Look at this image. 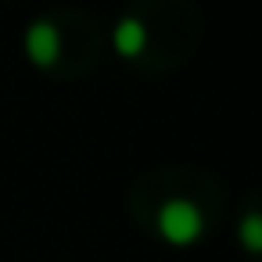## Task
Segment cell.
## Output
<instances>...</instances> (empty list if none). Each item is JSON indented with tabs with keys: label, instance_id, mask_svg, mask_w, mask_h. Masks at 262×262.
Here are the masks:
<instances>
[{
	"label": "cell",
	"instance_id": "obj_4",
	"mask_svg": "<svg viewBox=\"0 0 262 262\" xmlns=\"http://www.w3.org/2000/svg\"><path fill=\"white\" fill-rule=\"evenodd\" d=\"M241 237H244V248L248 251H258L262 248V219L251 212V215H244V223H241Z\"/></svg>",
	"mask_w": 262,
	"mask_h": 262
},
{
	"label": "cell",
	"instance_id": "obj_1",
	"mask_svg": "<svg viewBox=\"0 0 262 262\" xmlns=\"http://www.w3.org/2000/svg\"><path fill=\"white\" fill-rule=\"evenodd\" d=\"M158 230H162V237L172 241V244H190V241H198V233H201V215H198V208H194L190 201L172 198V201H165L162 212H158Z\"/></svg>",
	"mask_w": 262,
	"mask_h": 262
},
{
	"label": "cell",
	"instance_id": "obj_3",
	"mask_svg": "<svg viewBox=\"0 0 262 262\" xmlns=\"http://www.w3.org/2000/svg\"><path fill=\"white\" fill-rule=\"evenodd\" d=\"M112 43H115V51H119L122 58H137V54L144 51V43H147V29H144L137 18H122V22L115 26V33H112Z\"/></svg>",
	"mask_w": 262,
	"mask_h": 262
},
{
	"label": "cell",
	"instance_id": "obj_2",
	"mask_svg": "<svg viewBox=\"0 0 262 262\" xmlns=\"http://www.w3.org/2000/svg\"><path fill=\"white\" fill-rule=\"evenodd\" d=\"M58 51H61V36L51 22H33L26 29V54L33 65H54L58 61Z\"/></svg>",
	"mask_w": 262,
	"mask_h": 262
}]
</instances>
